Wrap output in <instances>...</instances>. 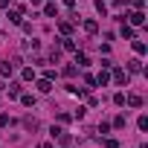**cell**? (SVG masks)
Masks as SVG:
<instances>
[{"instance_id": "6da1fadb", "label": "cell", "mask_w": 148, "mask_h": 148, "mask_svg": "<svg viewBox=\"0 0 148 148\" xmlns=\"http://www.w3.org/2000/svg\"><path fill=\"white\" fill-rule=\"evenodd\" d=\"M113 82H116V84H128V73L116 67V70H113Z\"/></svg>"}, {"instance_id": "7a4b0ae2", "label": "cell", "mask_w": 148, "mask_h": 148, "mask_svg": "<svg viewBox=\"0 0 148 148\" xmlns=\"http://www.w3.org/2000/svg\"><path fill=\"white\" fill-rule=\"evenodd\" d=\"M21 15H23V6L12 9V12H9V21H12V23H23V18H21Z\"/></svg>"}, {"instance_id": "3957f363", "label": "cell", "mask_w": 148, "mask_h": 148, "mask_svg": "<svg viewBox=\"0 0 148 148\" xmlns=\"http://www.w3.org/2000/svg\"><path fill=\"white\" fill-rule=\"evenodd\" d=\"M125 102H128L131 108H142V96H139V93H131V96H128Z\"/></svg>"}, {"instance_id": "277c9868", "label": "cell", "mask_w": 148, "mask_h": 148, "mask_svg": "<svg viewBox=\"0 0 148 148\" xmlns=\"http://www.w3.org/2000/svg\"><path fill=\"white\" fill-rule=\"evenodd\" d=\"M128 21H131L134 26H142V23H145V15H142V12H134V15H131Z\"/></svg>"}, {"instance_id": "5b68a950", "label": "cell", "mask_w": 148, "mask_h": 148, "mask_svg": "<svg viewBox=\"0 0 148 148\" xmlns=\"http://www.w3.org/2000/svg\"><path fill=\"white\" fill-rule=\"evenodd\" d=\"M44 15H47V18H58V9H55V3H47V6H44Z\"/></svg>"}, {"instance_id": "8992f818", "label": "cell", "mask_w": 148, "mask_h": 148, "mask_svg": "<svg viewBox=\"0 0 148 148\" xmlns=\"http://www.w3.org/2000/svg\"><path fill=\"white\" fill-rule=\"evenodd\" d=\"M84 32L96 35V32H99V23H96V21H84Z\"/></svg>"}, {"instance_id": "52a82bcc", "label": "cell", "mask_w": 148, "mask_h": 148, "mask_svg": "<svg viewBox=\"0 0 148 148\" xmlns=\"http://www.w3.org/2000/svg\"><path fill=\"white\" fill-rule=\"evenodd\" d=\"M38 90H41V93H49V90H52V82H49V79H41V82H38Z\"/></svg>"}, {"instance_id": "ba28073f", "label": "cell", "mask_w": 148, "mask_h": 148, "mask_svg": "<svg viewBox=\"0 0 148 148\" xmlns=\"http://www.w3.org/2000/svg\"><path fill=\"white\" fill-rule=\"evenodd\" d=\"M12 70H15V67H12L9 61H0V76H12Z\"/></svg>"}, {"instance_id": "9c48e42d", "label": "cell", "mask_w": 148, "mask_h": 148, "mask_svg": "<svg viewBox=\"0 0 148 148\" xmlns=\"http://www.w3.org/2000/svg\"><path fill=\"white\" fill-rule=\"evenodd\" d=\"M108 82H110V76H108V70H102V73H99V76H96V84H102V87H105Z\"/></svg>"}, {"instance_id": "30bf717a", "label": "cell", "mask_w": 148, "mask_h": 148, "mask_svg": "<svg viewBox=\"0 0 148 148\" xmlns=\"http://www.w3.org/2000/svg\"><path fill=\"white\" fill-rule=\"evenodd\" d=\"M58 29H61V35H70V32H73V23H70V21H61Z\"/></svg>"}, {"instance_id": "8fae6325", "label": "cell", "mask_w": 148, "mask_h": 148, "mask_svg": "<svg viewBox=\"0 0 148 148\" xmlns=\"http://www.w3.org/2000/svg\"><path fill=\"white\" fill-rule=\"evenodd\" d=\"M128 70H131V73H142V61H136V58L128 61Z\"/></svg>"}, {"instance_id": "7c38bea8", "label": "cell", "mask_w": 148, "mask_h": 148, "mask_svg": "<svg viewBox=\"0 0 148 148\" xmlns=\"http://www.w3.org/2000/svg\"><path fill=\"white\" fill-rule=\"evenodd\" d=\"M21 96V84L15 82V84H9V99H18Z\"/></svg>"}, {"instance_id": "4fadbf2b", "label": "cell", "mask_w": 148, "mask_h": 148, "mask_svg": "<svg viewBox=\"0 0 148 148\" xmlns=\"http://www.w3.org/2000/svg\"><path fill=\"white\" fill-rule=\"evenodd\" d=\"M23 128H26V131H38V122H35L32 116H26V119H23Z\"/></svg>"}, {"instance_id": "5bb4252c", "label": "cell", "mask_w": 148, "mask_h": 148, "mask_svg": "<svg viewBox=\"0 0 148 148\" xmlns=\"http://www.w3.org/2000/svg\"><path fill=\"white\" fill-rule=\"evenodd\" d=\"M21 102H23L26 108H32V105H35V96H29V93H21Z\"/></svg>"}, {"instance_id": "9a60e30c", "label": "cell", "mask_w": 148, "mask_h": 148, "mask_svg": "<svg viewBox=\"0 0 148 148\" xmlns=\"http://www.w3.org/2000/svg\"><path fill=\"white\" fill-rule=\"evenodd\" d=\"M134 52H136V55H145V44H142V41H134Z\"/></svg>"}, {"instance_id": "2e32d148", "label": "cell", "mask_w": 148, "mask_h": 148, "mask_svg": "<svg viewBox=\"0 0 148 148\" xmlns=\"http://www.w3.org/2000/svg\"><path fill=\"white\" fill-rule=\"evenodd\" d=\"M76 64H79V67H87V55H84V52H76Z\"/></svg>"}, {"instance_id": "e0dca14e", "label": "cell", "mask_w": 148, "mask_h": 148, "mask_svg": "<svg viewBox=\"0 0 148 148\" xmlns=\"http://www.w3.org/2000/svg\"><path fill=\"white\" fill-rule=\"evenodd\" d=\"M61 47H64V49H70V52H73V49H76V44H73L70 38H61Z\"/></svg>"}, {"instance_id": "ac0fdd59", "label": "cell", "mask_w": 148, "mask_h": 148, "mask_svg": "<svg viewBox=\"0 0 148 148\" xmlns=\"http://www.w3.org/2000/svg\"><path fill=\"white\" fill-rule=\"evenodd\" d=\"M113 105L122 108V105H125V93H113Z\"/></svg>"}, {"instance_id": "d6986e66", "label": "cell", "mask_w": 148, "mask_h": 148, "mask_svg": "<svg viewBox=\"0 0 148 148\" xmlns=\"http://www.w3.org/2000/svg\"><path fill=\"white\" fill-rule=\"evenodd\" d=\"M96 12H99V15H102V18H105V15H108V6H105V3H102V0H99V3H96Z\"/></svg>"}, {"instance_id": "ffe728a7", "label": "cell", "mask_w": 148, "mask_h": 148, "mask_svg": "<svg viewBox=\"0 0 148 148\" xmlns=\"http://www.w3.org/2000/svg\"><path fill=\"white\" fill-rule=\"evenodd\" d=\"M122 38H128V41H131V38H134V29H131V26H122Z\"/></svg>"}, {"instance_id": "44dd1931", "label": "cell", "mask_w": 148, "mask_h": 148, "mask_svg": "<svg viewBox=\"0 0 148 148\" xmlns=\"http://www.w3.org/2000/svg\"><path fill=\"white\" fill-rule=\"evenodd\" d=\"M136 125H139V131H148V116H139V122H136Z\"/></svg>"}, {"instance_id": "7402d4cb", "label": "cell", "mask_w": 148, "mask_h": 148, "mask_svg": "<svg viewBox=\"0 0 148 148\" xmlns=\"http://www.w3.org/2000/svg\"><path fill=\"white\" fill-rule=\"evenodd\" d=\"M64 76H67V79H73V76H76V67H73V64H70V67H64Z\"/></svg>"}, {"instance_id": "603a6c76", "label": "cell", "mask_w": 148, "mask_h": 148, "mask_svg": "<svg viewBox=\"0 0 148 148\" xmlns=\"http://www.w3.org/2000/svg\"><path fill=\"white\" fill-rule=\"evenodd\" d=\"M23 79H26V82H32V79H35V73H32V67H26V70H23Z\"/></svg>"}, {"instance_id": "cb8c5ba5", "label": "cell", "mask_w": 148, "mask_h": 148, "mask_svg": "<svg viewBox=\"0 0 148 148\" xmlns=\"http://www.w3.org/2000/svg\"><path fill=\"white\" fill-rule=\"evenodd\" d=\"M70 119H73V116H70V113H58V122H61V125H67V122H70Z\"/></svg>"}, {"instance_id": "d4e9b609", "label": "cell", "mask_w": 148, "mask_h": 148, "mask_svg": "<svg viewBox=\"0 0 148 148\" xmlns=\"http://www.w3.org/2000/svg\"><path fill=\"white\" fill-rule=\"evenodd\" d=\"M113 128H125V116H116L113 119Z\"/></svg>"}, {"instance_id": "484cf974", "label": "cell", "mask_w": 148, "mask_h": 148, "mask_svg": "<svg viewBox=\"0 0 148 148\" xmlns=\"http://www.w3.org/2000/svg\"><path fill=\"white\" fill-rule=\"evenodd\" d=\"M105 148H119V142L116 139H105Z\"/></svg>"}, {"instance_id": "4316f807", "label": "cell", "mask_w": 148, "mask_h": 148, "mask_svg": "<svg viewBox=\"0 0 148 148\" xmlns=\"http://www.w3.org/2000/svg\"><path fill=\"white\" fill-rule=\"evenodd\" d=\"M6 125H9V116H6V113H0V128H6Z\"/></svg>"}, {"instance_id": "83f0119b", "label": "cell", "mask_w": 148, "mask_h": 148, "mask_svg": "<svg viewBox=\"0 0 148 148\" xmlns=\"http://www.w3.org/2000/svg\"><path fill=\"white\" fill-rule=\"evenodd\" d=\"M3 6H9V0H0V9H3Z\"/></svg>"}, {"instance_id": "f1b7e54d", "label": "cell", "mask_w": 148, "mask_h": 148, "mask_svg": "<svg viewBox=\"0 0 148 148\" xmlns=\"http://www.w3.org/2000/svg\"><path fill=\"white\" fill-rule=\"evenodd\" d=\"M38 3H41V0H32V6H38Z\"/></svg>"}, {"instance_id": "f546056e", "label": "cell", "mask_w": 148, "mask_h": 148, "mask_svg": "<svg viewBox=\"0 0 148 148\" xmlns=\"http://www.w3.org/2000/svg\"><path fill=\"white\" fill-rule=\"evenodd\" d=\"M0 90H3V82H0Z\"/></svg>"}, {"instance_id": "4dcf8cb0", "label": "cell", "mask_w": 148, "mask_h": 148, "mask_svg": "<svg viewBox=\"0 0 148 148\" xmlns=\"http://www.w3.org/2000/svg\"><path fill=\"white\" fill-rule=\"evenodd\" d=\"M0 38H3V35H0Z\"/></svg>"}]
</instances>
